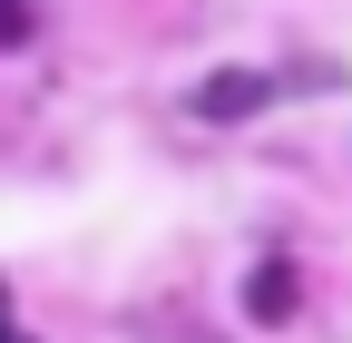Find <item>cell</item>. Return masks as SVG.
I'll return each instance as SVG.
<instances>
[{
  "label": "cell",
  "mask_w": 352,
  "mask_h": 343,
  "mask_svg": "<svg viewBox=\"0 0 352 343\" xmlns=\"http://www.w3.org/2000/svg\"><path fill=\"white\" fill-rule=\"evenodd\" d=\"M0 343H30V333H20V324H10V294H0Z\"/></svg>",
  "instance_id": "6da1fadb"
}]
</instances>
